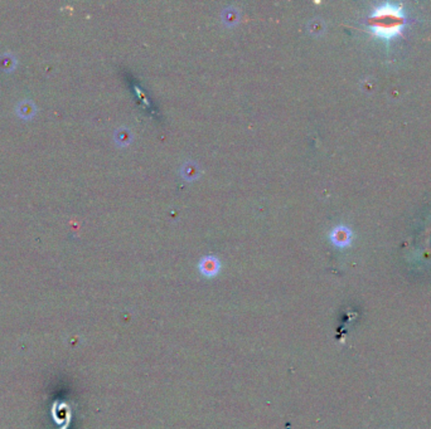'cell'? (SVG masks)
Masks as SVG:
<instances>
[{
  "mask_svg": "<svg viewBox=\"0 0 431 429\" xmlns=\"http://www.w3.org/2000/svg\"><path fill=\"white\" fill-rule=\"evenodd\" d=\"M405 25V14L398 5L385 4L376 8L371 17V29L373 34L383 39L398 36Z\"/></svg>",
  "mask_w": 431,
  "mask_h": 429,
  "instance_id": "1",
  "label": "cell"
},
{
  "mask_svg": "<svg viewBox=\"0 0 431 429\" xmlns=\"http://www.w3.org/2000/svg\"><path fill=\"white\" fill-rule=\"evenodd\" d=\"M198 268H199V272L203 276L212 278L218 274L219 269H221V262L215 256H206L200 259Z\"/></svg>",
  "mask_w": 431,
  "mask_h": 429,
  "instance_id": "2",
  "label": "cell"
},
{
  "mask_svg": "<svg viewBox=\"0 0 431 429\" xmlns=\"http://www.w3.org/2000/svg\"><path fill=\"white\" fill-rule=\"evenodd\" d=\"M352 237H353V235H352L351 229H348V228L344 226L335 227L334 229L330 232V240H332V243L340 248L350 246L352 242Z\"/></svg>",
  "mask_w": 431,
  "mask_h": 429,
  "instance_id": "3",
  "label": "cell"
},
{
  "mask_svg": "<svg viewBox=\"0 0 431 429\" xmlns=\"http://www.w3.org/2000/svg\"><path fill=\"white\" fill-rule=\"evenodd\" d=\"M200 174H202V171H200L199 165H198V164L193 160L186 161V163L183 164V166H182V169H181L182 177H183L184 180H187V181H189V182L195 181V180L199 179Z\"/></svg>",
  "mask_w": 431,
  "mask_h": 429,
  "instance_id": "4",
  "label": "cell"
},
{
  "mask_svg": "<svg viewBox=\"0 0 431 429\" xmlns=\"http://www.w3.org/2000/svg\"><path fill=\"white\" fill-rule=\"evenodd\" d=\"M17 115L19 116L23 120H31L34 115L37 113V107L34 105V102L29 101V100H23V101L18 102L17 108Z\"/></svg>",
  "mask_w": 431,
  "mask_h": 429,
  "instance_id": "5",
  "label": "cell"
},
{
  "mask_svg": "<svg viewBox=\"0 0 431 429\" xmlns=\"http://www.w3.org/2000/svg\"><path fill=\"white\" fill-rule=\"evenodd\" d=\"M221 18L222 23L226 26H235L236 24H239L241 14H240V10L237 9V8L228 7L226 8V9H223Z\"/></svg>",
  "mask_w": 431,
  "mask_h": 429,
  "instance_id": "6",
  "label": "cell"
},
{
  "mask_svg": "<svg viewBox=\"0 0 431 429\" xmlns=\"http://www.w3.org/2000/svg\"><path fill=\"white\" fill-rule=\"evenodd\" d=\"M113 140H115V144L118 146L125 147L133 142V132L128 127H120L115 131Z\"/></svg>",
  "mask_w": 431,
  "mask_h": 429,
  "instance_id": "7",
  "label": "cell"
},
{
  "mask_svg": "<svg viewBox=\"0 0 431 429\" xmlns=\"http://www.w3.org/2000/svg\"><path fill=\"white\" fill-rule=\"evenodd\" d=\"M15 66H17V59L12 53L7 52L0 57V67L4 72H12Z\"/></svg>",
  "mask_w": 431,
  "mask_h": 429,
  "instance_id": "8",
  "label": "cell"
},
{
  "mask_svg": "<svg viewBox=\"0 0 431 429\" xmlns=\"http://www.w3.org/2000/svg\"><path fill=\"white\" fill-rule=\"evenodd\" d=\"M309 32H310L311 34H314V36H319V34H322L324 32V23L323 20L321 19H313L309 22L308 24Z\"/></svg>",
  "mask_w": 431,
  "mask_h": 429,
  "instance_id": "9",
  "label": "cell"
}]
</instances>
